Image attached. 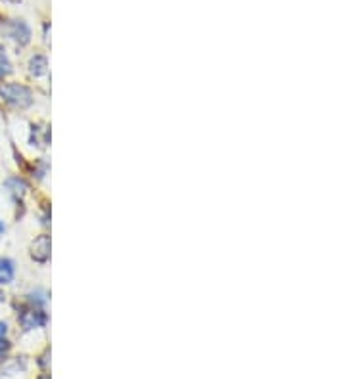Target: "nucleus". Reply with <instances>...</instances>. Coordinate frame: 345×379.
<instances>
[{
  "label": "nucleus",
  "instance_id": "obj_8",
  "mask_svg": "<svg viewBox=\"0 0 345 379\" xmlns=\"http://www.w3.org/2000/svg\"><path fill=\"white\" fill-rule=\"evenodd\" d=\"M10 73H12V63L8 60L4 48L0 46V77H6Z\"/></svg>",
  "mask_w": 345,
  "mask_h": 379
},
{
  "label": "nucleus",
  "instance_id": "obj_5",
  "mask_svg": "<svg viewBox=\"0 0 345 379\" xmlns=\"http://www.w3.org/2000/svg\"><path fill=\"white\" fill-rule=\"evenodd\" d=\"M29 71H31V75H35V77H43L48 73V60L43 54H37V56L31 58V62H29Z\"/></svg>",
  "mask_w": 345,
  "mask_h": 379
},
{
  "label": "nucleus",
  "instance_id": "obj_9",
  "mask_svg": "<svg viewBox=\"0 0 345 379\" xmlns=\"http://www.w3.org/2000/svg\"><path fill=\"white\" fill-rule=\"evenodd\" d=\"M4 230H6V226H4V222H2V220H0V236H2V234H4Z\"/></svg>",
  "mask_w": 345,
  "mask_h": 379
},
{
  "label": "nucleus",
  "instance_id": "obj_7",
  "mask_svg": "<svg viewBox=\"0 0 345 379\" xmlns=\"http://www.w3.org/2000/svg\"><path fill=\"white\" fill-rule=\"evenodd\" d=\"M8 326L6 322H0V360L6 357V352L10 351V343H8Z\"/></svg>",
  "mask_w": 345,
  "mask_h": 379
},
{
  "label": "nucleus",
  "instance_id": "obj_4",
  "mask_svg": "<svg viewBox=\"0 0 345 379\" xmlns=\"http://www.w3.org/2000/svg\"><path fill=\"white\" fill-rule=\"evenodd\" d=\"M31 257L37 262H46L50 259V238L48 236H39L31 246Z\"/></svg>",
  "mask_w": 345,
  "mask_h": 379
},
{
  "label": "nucleus",
  "instance_id": "obj_3",
  "mask_svg": "<svg viewBox=\"0 0 345 379\" xmlns=\"http://www.w3.org/2000/svg\"><path fill=\"white\" fill-rule=\"evenodd\" d=\"M46 314H44L43 310L37 309V307H31V309L22 310V314H20V324H22L23 330H35V328H43L44 324H46Z\"/></svg>",
  "mask_w": 345,
  "mask_h": 379
},
{
  "label": "nucleus",
  "instance_id": "obj_2",
  "mask_svg": "<svg viewBox=\"0 0 345 379\" xmlns=\"http://www.w3.org/2000/svg\"><path fill=\"white\" fill-rule=\"evenodd\" d=\"M6 35L20 46H25L31 41V29L23 20H12L6 23Z\"/></svg>",
  "mask_w": 345,
  "mask_h": 379
},
{
  "label": "nucleus",
  "instance_id": "obj_6",
  "mask_svg": "<svg viewBox=\"0 0 345 379\" xmlns=\"http://www.w3.org/2000/svg\"><path fill=\"white\" fill-rule=\"evenodd\" d=\"M15 276V265L14 260L6 259V257H0V284L6 286L10 281L14 280Z\"/></svg>",
  "mask_w": 345,
  "mask_h": 379
},
{
  "label": "nucleus",
  "instance_id": "obj_1",
  "mask_svg": "<svg viewBox=\"0 0 345 379\" xmlns=\"http://www.w3.org/2000/svg\"><path fill=\"white\" fill-rule=\"evenodd\" d=\"M0 94H2V98L6 100L8 104L15 105V107H22V109H25V107L33 104V94H31V91H29L27 86H23V84H4V86L0 88Z\"/></svg>",
  "mask_w": 345,
  "mask_h": 379
}]
</instances>
